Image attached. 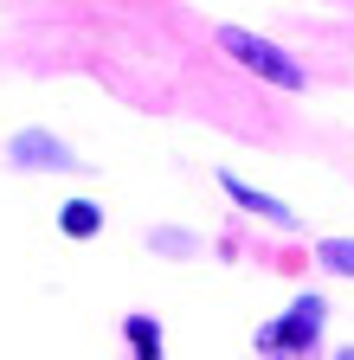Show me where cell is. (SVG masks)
<instances>
[{
    "mask_svg": "<svg viewBox=\"0 0 354 360\" xmlns=\"http://www.w3.org/2000/svg\"><path fill=\"white\" fill-rule=\"evenodd\" d=\"M122 341H129V354H136V360H161V354H167L155 315H122Z\"/></svg>",
    "mask_w": 354,
    "mask_h": 360,
    "instance_id": "5",
    "label": "cell"
},
{
    "mask_svg": "<svg viewBox=\"0 0 354 360\" xmlns=\"http://www.w3.org/2000/svg\"><path fill=\"white\" fill-rule=\"evenodd\" d=\"M7 167H20V174H77V155H71V142H58L52 129L32 122L7 142Z\"/></svg>",
    "mask_w": 354,
    "mask_h": 360,
    "instance_id": "3",
    "label": "cell"
},
{
    "mask_svg": "<svg viewBox=\"0 0 354 360\" xmlns=\"http://www.w3.org/2000/svg\"><path fill=\"white\" fill-rule=\"evenodd\" d=\"M316 264L335 270V277H354V238H322L316 245Z\"/></svg>",
    "mask_w": 354,
    "mask_h": 360,
    "instance_id": "7",
    "label": "cell"
},
{
    "mask_svg": "<svg viewBox=\"0 0 354 360\" xmlns=\"http://www.w3.org/2000/svg\"><path fill=\"white\" fill-rule=\"evenodd\" d=\"M148 245L167 251V257H194V251H200V238H194V232H174V225H167V232H148Z\"/></svg>",
    "mask_w": 354,
    "mask_h": 360,
    "instance_id": "8",
    "label": "cell"
},
{
    "mask_svg": "<svg viewBox=\"0 0 354 360\" xmlns=\"http://www.w3.org/2000/svg\"><path fill=\"white\" fill-rule=\"evenodd\" d=\"M322 315H329V302H322L316 290L296 296L277 322L258 328V360H309V354H316V341H322Z\"/></svg>",
    "mask_w": 354,
    "mask_h": 360,
    "instance_id": "1",
    "label": "cell"
},
{
    "mask_svg": "<svg viewBox=\"0 0 354 360\" xmlns=\"http://www.w3.org/2000/svg\"><path fill=\"white\" fill-rule=\"evenodd\" d=\"M58 232L65 238H97L103 232V206L97 200H65L58 206Z\"/></svg>",
    "mask_w": 354,
    "mask_h": 360,
    "instance_id": "6",
    "label": "cell"
},
{
    "mask_svg": "<svg viewBox=\"0 0 354 360\" xmlns=\"http://www.w3.org/2000/svg\"><path fill=\"white\" fill-rule=\"evenodd\" d=\"M219 187H226V193H232V200H239L245 212H258L264 225H277V232H296V212H290L284 200H271V193H258V187H245L239 174H219Z\"/></svg>",
    "mask_w": 354,
    "mask_h": 360,
    "instance_id": "4",
    "label": "cell"
},
{
    "mask_svg": "<svg viewBox=\"0 0 354 360\" xmlns=\"http://www.w3.org/2000/svg\"><path fill=\"white\" fill-rule=\"evenodd\" d=\"M335 360H354V347H335Z\"/></svg>",
    "mask_w": 354,
    "mask_h": 360,
    "instance_id": "9",
    "label": "cell"
},
{
    "mask_svg": "<svg viewBox=\"0 0 354 360\" xmlns=\"http://www.w3.org/2000/svg\"><path fill=\"white\" fill-rule=\"evenodd\" d=\"M219 52H232L245 71H258L264 84H277V90H303V84H309V71L284 52V45L258 39V32H245V26H219Z\"/></svg>",
    "mask_w": 354,
    "mask_h": 360,
    "instance_id": "2",
    "label": "cell"
}]
</instances>
